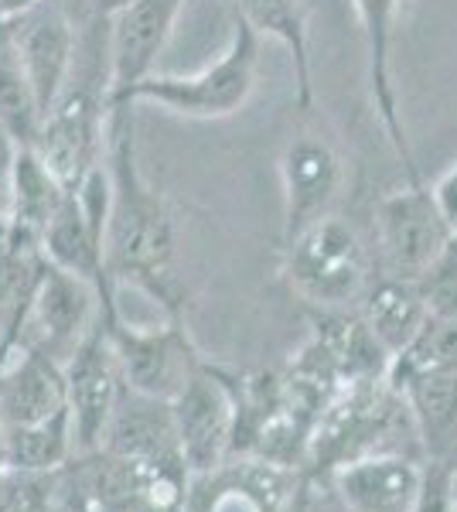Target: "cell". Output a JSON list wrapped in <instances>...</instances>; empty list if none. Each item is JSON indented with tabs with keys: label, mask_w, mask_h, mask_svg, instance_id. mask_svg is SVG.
I'll return each instance as SVG.
<instances>
[{
	"label": "cell",
	"mask_w": 457,
	"mask_h": 512,
	"mask_svg": "<svg viewBox=\"0 0 457 512\" xmlns=\"http://www.w3.org/2000/svg\"><path fill=\"white\" fill-rule=\"evenodd\" d=\"M106 171H110V219H106V270L113 291L134 284L161 304L168 318H181L185 291L174 274L178 236L164 195L147 181L137 161L134 106H116L106 123Z\"/></svg>",
	"instance_id": "1"
},
{
	"label": "cell",
	"mask_w": 457,
	"mask_h": 512,
	"mask_svg": "<svg viewBox=\"0 0 457 512\" xmlns=\"http://www.w3.org/2000/svg\"><path fill=\"white\" fill-rule=\"evenodd\" d=\"M372 256L359 229L338 212L318 219L284 243V277L301 301L338 315L372 291Z\"/></svg>",
	"instance_id": "2"
},
{
	"label": "cell",
	"mask_w": 457,
	"mask_h": 512,
	"mask_svg": "<svg viewBox=\"0 0 457 512\" xmlns=\"http://www.w3.org/2000/svg\"><path fill=\"white\" fill-rule=\"evenodd\" d=\"M260 35L236 18L229 45L205 69L188 76H147L130 93V106H157L185 120H229L246 110L260 76Z\"/></svg>",
	"instance_id": "3"
},
{
	"label": "cell",
	"mask_w": 457,
	"mask_h": 512,
	"mask_svg": "<svg viewBox=\"0 0 457 512\" xmlns=\"http://www.w3.org/2000/svg\"><path fill=\"white\" fill-rule=\"evenodd\" d=\"M454 233L427 181H403V188L382 195L376 205V250L386 277L420 280Z\"/></svg>",
	"instance_id": "4"
},
{
	"label": "cell",
	"mask_w": 457,
	"mask_h": 512,
	"mask_svg": "<svg viewBox=\"0 0 457 512\" xmlns=\"http://www.w3.org/2000/svg\"><path fill=\"white\" fill-rule=\"evenodd\" d=\"M103 321L130 390L171 403L205 366L181 318H168L164 325H134L113 308L103 311Z\"/></svg>",
	"instance_id": "5"
},
{
	"label": "cell",
	"mask_w": 457,
	"mask_h": 512,
	"mask_svg": "<svg viewBox=\"0 0 457 512\" xmlns=\"http://www.w3.org/2000/svg\"><path fill=\"white\" fill-rule=\"evenodd\" d=\"M103 308L106 301L96 284L55 267V263H45V274H41L38 291L31 297L18 345L48 355V359L65 369V362L99 328Z\"/></svg>",
	"instance_id": "6"
},
{
	"label": "cell",
	"mask_w": 457,
	"mask_h": 512,
	"mask_svg": "<svg viewBox=\"0 0 457 512\" xmlns=\"http://www.w3.org/2000/svg\"><path fill=\"white\" fill-rule=\"evenodd\" d=\"M348 4H352L355 18H359L362 48H365V82H369V103L379 117V127L386 134L389 147H393L396 161H400L403 181H423L410 134H406L400 89H396V72H393L396 35H400L406 0H348Z\"/></svg>",
	"instance_id": "7"
},
{
	"label": "cell",
	"mask_w": 457,
	"mask_h": 512,
	"mask_svg": "<svg viewBox=\"0 0 457 512\" xmlns=\"http://www.w3.org/2000/svg\"><path fill=\"white\" fill-rule=\"evenodd\" d=\"M171 414L188 475L219 472L239 437L236 390L212 366H202L171 400Z\"/></svg>",
	"instance_id": "8"
},
{
	"label": "cell",
	"mask_w": 457,
	"mask_h": 512,
	"mask_svg": "<svg viewBox=\"0 0 457 512\" xmlns=\"http://www.w3.org/2000/svg\"><path fill=\"white\" fill-rule=\"evenodd\" d=\"M188 0H106L110 11V110L130 106V93L154 76L174 21Z\"/></svg>",
	"instance_id": "9"
},
{
	"label": "cell",
	"mask_w": 457,
	"mask_h": 512,
	"mask_svg": "<svg viewBox=\"0 0 457 512\" xmlns=\"http://www.w3.org/2000/svg\"><path fill=\"white\" fill-rule=\"evenodd\" d=\"M345 185V168L335 144L321 134H297L280 154V195H284V243L318 219L331 216Z\"/></svg>",
	"instance_id": "10"
},
{
	"label": "cell",
	"mask_w": 457,
	"mask_h": 512,
	"mask_svg": "<svg viewBox=\"0 0 457 512\" xmlns=\"http://www.w3.org/2000/svg\"><path fill=\"white\" fill-rule=\"evenodd\" d=\"M65 390H69V414L76 427L79 454H96L103 448L106 424L120 403V393L127 390L120 359L106 335V321H99L86 345L65 362Z\"/></svg>",
	"instance_id": "11"
},
{
	"label": "cell",
	"mask_w": 457,
	"mask_h": 512,
	"mask_svg": "<svg viewBox=\"0 0 457 512\" xmlns=\"http://www.w3.org/2000/svg\"><path fill=\"white\" fill-rule=\"evenodd\" d=\"M11 41L18 48L31 89H35L41 103V113H48L72 76L79 52V28L58 11L52 0H45L38 11H31L28 18L14 24Z\"/></svg>",
	"instance_id": "12"
},
{
	"label": "cell",
	"mask_w": 457,
	"mask_h": 512,
	"mask_svg": "<svg viewBox=\"0 0 457 512\" xmlns=\"http://www.w3.org/2000/svg\"><path fill=\"white\" fill-rule=\"evenodd\" d=\"M69 414L65 369L48 355L14 345L0 359V427H31Z\"/></svg>",
	"instance_id": "13"
},
{
	"label": "cell",
	"mask_w": 457,
	"mask_h": 512,
	"mask_svg": "<svg viewBox=\"0 0 457 512\" xmlns=\"http://www.w3.org/2000/svg\"><path fill=\"white\" fill-rule=\"evenodd\" d=\"M103 454L127 465H185L168 400L123 390L103 434Z\"/></svg>",
	"instance_id": "14"
},
{
	"label": "cell",
	"mask_w": 457,
	"mask_h": 512,
	"mask_svg": "<svg viewBox=\"0 0 457 512\" xmlns=\"http://www.w3.org/2000/svg\"><path fill=\"white\" fill-rule=\"evenodd\" d=\"M427 461L406 454H369L335 468V489L348 512H413Z\"/></svg>",
	"instance_id": "15"
},
{
	"label": "cell",
	"mask_w": 457,
	"mask_h": 512,
	"mask_svg": "<svg viewBox=\"0 0 457 512\" xmlns=\"http://www.w3.org/2000/svg\"><path fill=\"white\" fill-rule=\"evenodd\" d=\"M236 18L249 24L260 38H273L290 55L297 86V110L314 106V72H311V28H307L304 0H229Z\"/></svg>",
	"instance_id": "16"
},
{
	"label": "cell",
	"mask_w": 457,
	"mask_h": 512,
	"mask_svg": "<svg viewBox=\"0 0 457 512\" xmlns=\"http://www.w3.org/2000/svg\"><path fill=\"white\" fill-rule=\"evenodd\" d=\"M403 390L410 403L413 424H417L420 444L427 461H447L454 465L457 454V373H434L406 379Z\"/></svg>",
	"instance_id": "17"
},
{
	"label": "cell",
	"mask_w": 457,
	"mask_h": 512,
	"mask_svg": "<svg viewBox=\"0 0 457 512\" xmlns=\"http://www.w3.org/2000/svg\"><path fill=\"white\" fill-rule=\"evenodd\" d=\"M359 315L369 325V332L376 335V342L389 352V359H393L417 338L423 321L430 318V308L423 301L417 280L382 277L365 294Z\"/></svg>",
	"instance_id": "18"
},
{
	"label": "cell",
	"mask_w": 457,
	"mask_h": 512,
	"mask_svg": "<svg viewBox=\"0 0 457 512\" xmlns=\"http://www.w3.org/2000/svg\"><path fill=\"white\" fill-rule=\"evenodd\" d=\"M65 195H69V188L38 158L35 147H18L11 181H7V219H11V226L41 239L58 205L65 202Z\"/></svg>",
	"instance_id": "19"
},
{
	"label": "cell",
	"mask_w": 457,
	"mask_h": 512,
	"mask_svg": "<svg viewBox=\"0 0 457 512\" xmlns=\"http://www.w3.org/2000/svg\"><path fill=\"white\" fill-rule=\"evenodd\" d=\"M7 472L21 475H55L79 454L72 414H58L31 427H11L4 431Z\"/></svg>",
	"instance_id": "20"
},
{
	"label": "cell",
	"mask_w": 457,
	"mask_h": 512,
	"mask_svg": "<svg viewBox=\"0 0 457 512\" xmlns=\"http://www.w3.org/2000/svg\"><path fill=\"white\" fill-rule=\"evenodd\" d=\"M41 120H45V113H41V103L31 89L11 31H7V35H0V127L18 147H35Z\"/></svg>",
	"instance_id": "21"
},
{
	"label": "cell",
	"mask_w": 457,
	"mask_h": 512,
	"mask_svg": "<svg viewBox=\"0 0 457 512\" xmlns=\"http://www.w3.org/2000/svg\"><path fill=\"white\" fill-rule=\"evenodd\" d=\"M434 373H457V321L430 315L423 321L410 345L393 355L389 362V383L400 386L406 379L434 376Z\"/></svg>",
	"instance_id": "22"
},
{
	"label": "cell",
	"mask_w": 457,
	"mask_h": 512,
	"mask_svg": "<svg viewBox=\"0 0 457 512\" xmlns=\"http://www.w3.org/2000/svg\"><path fill=\"white\" fill-rule=\"evenodd\" d=\"M417 287L423 301H427L430 315L457 321V233L447 243V250L427 267V274L417 280Z\"/></svg>",
	"instance_id": "23"
},
{
	"label": "cell",
	"mask_w": 457,
	"mask_h": 512,
	"mask_svg": "<svg viewBox=\"0 0 457 512\" xmlns=\"http://www.w3.org/2000/svg\"><path fill=\"white\" fill-rule=\"evenodd\" d=\"M52 475H0V512H48Z\"/></svg>",
	"instance_id": "24"
},
{
	"label": "cell",
	"mask_w": 457,
	"mask_h": 512,
	"mask_svg": "<svg viewBox=\"0 0 457 512\" xmlns=\"http://www.w3.org/2000/svg\"><path fill=\"white\" fill-rule=\"evenodd\" d=\"M413 512H454V492H451V465L447 461H427L423 468L420 499Z\"/></svg>",
	"instance_id": "25"
},
{
	"label": "cell",
	"mask_w": 457,
	"mask_h": 512,
	"mask_svg": "<svg viewBox=\"0 0 457 512\" xmlns=\"http://www.w3.org/2000/svg\"><path fill=\"white\" fill-rule=\"evenodd\" d=\"M209 512H270L256 485H226L212 495Z\"/></svg>",
	"instance_id": "26"
},
{
	"label": "cell",
	"mask_w": 457,
	"mask_h": 512,
	"mask_svg": "<svg viewBox=\"0 0 457 512\" xmlns=\"http://www.w3.org/2000/svg\"><path fill=\"white\" fill-rule=\"evenodd\" d=\"M52 4L58 7V11L65 14L76 28L82 31L89 21H96L99 14L106 11V0H52Z\"/></svg>",
	"instance_id": "27"
},
{
	"label": "cell",
	"mask_w": 457,
	"mask_h": 512,
	"mask_svg": "<svg viewBox=\"0 0 457 512\" xmlns=\"http://www.w3.org/2000/svg\"><path fill=\"white\" fill-rule=\"evenodd\" d=\"M41 4H45V0H0V24H4V28H14L21 18H28L31 11H38Z\"/></svg>",
	"instance_id": "28"
},
{
	"label": "cell",
	"mask_w": 457,
	"mask_h": 512,
	"mask_svg": "<svg viewBox=\"0 0 457 512\" xmlns=\"http://www.w3.org/2000/svg\"><path fill=\"white\" fill-rule=\"evenodd\" d=\"M14 158H18V144L7 137V130L0 127V188L7 195V181H11V168H14Z\"/></svg>",
	"instance_id": "29"
}]
</instances>
